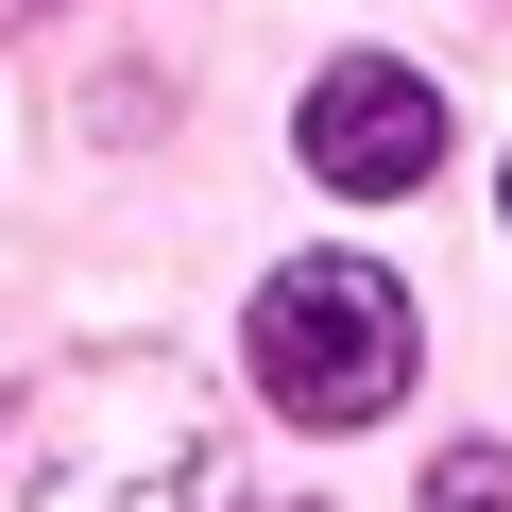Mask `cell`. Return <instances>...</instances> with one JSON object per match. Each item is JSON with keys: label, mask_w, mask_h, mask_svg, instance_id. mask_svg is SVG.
Instances as JSON below:
<instances>
[{"label": "cell", "mask_w": 512, "mask_h": 512, "mask_svg": "<svg viewBox=\"0 0 512 512\" xmlns=\"http://www.w3.org/2000/svg\"><path fill=\"white\" fill-rule=\"evenodd\" d=\"M0 18H35V0H0Z\"/></svg>", "instance_id": "obj_5"}, {"label": "cell", "mask_w": 512, "mask_h": 512, "mask_svg": "<svg viewBox=\"0 0 512 512\" xmlns=\"http://www.w3.org/2000/svg\"><path fill=\"white\" fill-rule=\"evenodd\" d=\"M205 410L171 359H52L0 393V512H188Z\"/></svg>", "instance_id": "obj_1"}, {"label": "cell", "mask_w": 512, "mask_h": 512, "mask_svg": "<svg viewBox=\"0 0 512 512\" xmlns=\"http://www.w3.org/2000/svg\"><path fill=\"white\" fill-rule=\"evenodd\" d=\"M427 512H512V461H495V444H444V461H427Z\"/></svg>", "instance_id": "obj_4"}, {"label": "cell", "mask_w": 512, "mask_h": 512, "mask_svg": "<svg viewBox=\"0 0 512 512\" xmlns=\"http://www.w3.org/2000/svg\"><path fill=\"white\" fill-rule=\"evenodd\" d=\"M256 393L291 427H376L410 393V291L376 256H274L256 274Z\"/></svg>", "instance_id": "obj_2"}, {"label": "cell", "mask_w": 512, "mask_h": 512, "mask_svg": "<svg viewBox=\"0 0 512 512\" xmlns=\"http://www.w3.org/2000/svg\"><path fill=\"white\" fill-rule=\"evenodd\" d=\"M291 137H308V171H325L342 205H376V188H427V154H444V103H427L393 52H342V69L308 86V120H291Z\"/></svg>", "instance_id": "obj_3"}]
</instances>
